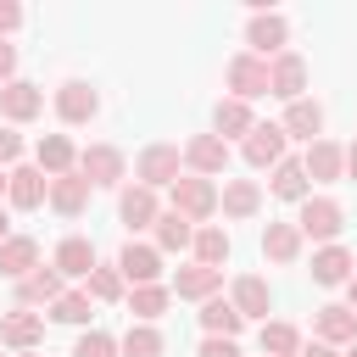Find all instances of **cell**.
I'll list each match as a JSON object with an SVG mask.
<instances>
[{"mask_svg": "<svg viewBox=\"0 0 357 357\" xmlns=\"http://www.w3.org/2000/svg\"><path fill=\"white\" fill-rule=\"evenodd\" d=\"M173 212H178V218H190V223L212 218V212H218V190H212V178H201V173L178 178V184H173Z\"/></svg>", "mask_w": 357, "mask_h": 357, "instance_id": "6da1fadb", "label": "cell"}, {"mask_svg": "<svg viewBox=\"0 0 357 357\" xmlns=\"http://www.w3.org/2000/svg\"><path fill=\"white\" fill-rule=\"evenodd\" d=\"M340 223H346V212H340L329 195H307V201H301V218H296L301 234H312V240H335Z\"/></svg>", "mask_w": 357, "mask_h": 357, "instance_id": "7a4b0ae2", "label": "cell"}, {"mask_svg": "<svg viewBox=\"0 0 357 357\" xmlns=\"http://www.w3.org/2000/svg\"><path fill=\"white\" fill-rule=\"evenodd\" d=\"M223 78H229V89H234V100H251V95H268V61H262V56H234V61L223 67Z\"/></svg>", "mask_w": 357, "mask_h": 357, "instance_id": "3957f363", "label": "cell"}, {"mask_svg": "<svg viewBox=\"0 0 357 357\" xmlns=\"http://www.w3.org/2000/svg\"><path fill=\"white\" fill-rule=\"evenodd\" d=\"M284 139H290V134H284L279 123H257V128L245 134V162H251V167H279V162H284Z\"/></svg>", "mask_w": 357, "mask_h": 357, "instance_id": "277c9868", "label": "cell"}, {"mask_svg": "<svg viewBox=\"0 0 357 357\" xmlns=\"http://www.w3.org/2000/svg\"><path fill=\"white\" fill-rule=\"evenodd\" d=\"M134 173H139L145 190H156V184H178V145H145Z\"/></svg>", "mask_w": 357, "mask_h": 357, "instance_id": "5b68a950", "label": "cell"}, {"mask_svg": "<svg viewBox=\"0 0 357 357\" xmlns=\"http://www.w3.org/2000/svg\"><path fill=\"white\" fill-rule=\"evenodd\" d=\"M301 84H307V61L301 56H273V67H268V95H279V100H301Z\"/></svg>", "mask_w": 357, "mask_h": 357, "instance_id": "8992f818", "label": "cell"}, {"mask_svg": "<svg viewBox=\"0 0 357 357\" xmlns=\"http://www.w3.org/2000/svg\"><path fill=\"white\" fill-rule=\"evenodd\" d=\"M89 190H95V184H89V178H84L78 167H73V173L50 178V206H56L61 218H78V212L89 206Z\"/></svg>", "mask_w": 357, "mask_h": 357, "instance_id": "52a82bcc", "label": "cell"}, {"mask_svg": "<svg viewBox=\"0 0 357 357\" xmlns=\"http://www.w3.org/2000/svg\"><path fill=\"white\" fill-rule=\"evenodd\" d=\"M117 273H123V279H134V290H139V284H156V273H162V251H156V245H134V240H128V245H123V257H117Z\"/></svg>", "mask_w": 357, "mask_h": 357, "instance_id": "ba28073f", "label": "cell"}, {"mask_svg": "<svg viewBox=\"0 0 357 357\" xmlns=\"http://www.w3.org/2000/svg\"><path fill=\"white\" fill-rule=\"evenodd\" d=\"M39 268V240H28V234H11L6 245H0V279H28Z\"/></svg>", "mask_w": 357, "mask_h": 357, "instance_id": "9c48e42d", "label": "cell"}, {"mask_svg": "<svg viewBox=\"0 0 357 357\" xmlns=\"http://www.w3.org/2000/svg\"><path fill=\"white\" fill-rule=\"evenodd\" d=\"M184 162H190L201 178H212V173H223V167H229V145H223L218 134H195V139L184 145Z\"/></svg>", "mask_w": 357, "mask_h": 357, "instance_id": "30bf717a", "label": "cell"}, {"mask_svg": "<svg viewBox=\"0 0 357 357\" xmlns=\"http://www.w3.org/2000/svg\"><path fill=\"white\" fill-rule=\"evenodd\" d=\"M78 173H84L89 184H117V178H123V151H117V145H89V151L78 156Z\"/></svg>", "mask_w": 357, "mask_h": 357, "instance_id": "8fae6325", "label": "cell"}, {"mask_svg": "<svg viewBox=\"0 0 357 357\" xmlns=\"http://www.w3.org/2000/svg\"><path fill=\"white\" fill-rule=\"evenodd\" d=\"M39 335H45V324H39V312H28V307H17V312H6V318H0V346L33 351V346H39Z\"/></svg>", "mask_w": 357, "mask_h": 357, "instance_id": "7c38bea8", "label": "cell"}, {"mask_svg": "<svg viewBox=\"0 0 357 357\" xmlns=\"http://www.w3.org/2000/svg\"><path fill=\"white\" fill-rule=\"evenodd\" d=\"M284 39H290V28H284V17H268V11H257L251 17V28H245V45L257 50V56H284Z\"/></svg>", "mask_w": 357, "mask_h": 357, "instance_id": "4fadbf2b", "label": "cell"}, {"mask_svg": "<svg viewBox=\"0 0 357 357\" xmlns=\"http://www.w3.org/2000/svg\"><path fill=\"white\" fill-rule=\"evenodd\" d=\"M301 167H307V178H324V184H329V178L346 173V151H340L335 139H312L307 156H301Z\"/></svg>", "mask_w": 357, "mask_h": 357, "instance_id": "5bb4252c", "label": "cell"}, {"mask_svg": "<svg viewBox=\"0 0 357 357\" xmlns=\"http://www.w3.org/2000/svg\"><path fill=\"white\" fill-rule=\"evenodd\" d=\"M39 106H45V95H39L33 84H22V78H11V84L0 89V112H6L11 123H28V117H39Z\"/></svg>", "mask_w": 357, "mask_h": 357, "instance_id": "9a60e30c", "label": "cell"}, {"mask_svg": "<svg viewBox=\"0 0 357 357\" xmlns=\"http://www.w3.org/2000/svg\"><path fill=\"white\" fill-rule=\"evenodd\" d=\"M11 206H22V212H33L45 195H50V178L39 173V167H11Z\"/></svg>", "mask_w": 357, "mask_h": 357, "instance_id": "2e32d148", "label": "cell"}, {"mask_svg": "<svg viewBox=\"0 0 357 357\" xmlns=\"http://www.w3.org/2000/svg\"><path fill=\"white\" fill-rule=\"evenodd\" d=\"M95 106H100V100H95V89H89V84H78V78L56 89V112H61L67 123H89V117H95Z\"/></svg>", "mask_w": 357, "mask_h": 357, "instance_id": "e0dca14e", "label": "cell"}, {"mask_svg": "<svg viewBox=\"0 0 357 357\" xmlns=\"http://www.w3.org/2000/svg\"><path fill=\"white\" fill-rule=\"evenodd\" d=\"M218 284H223V268H201V262H195V268H178V273H173V290L190 296V301H212Z\"/></svg>", "mask_w": 357, "mask_h": 357, "instance_id": "ac0fdd59", "label": "cell"}, {"mask_svg": "<svg viewBox=\"0 0 357 357\" xmlns=\"http://www.w3.org/2000/svg\"><path fill=\"white\" fill-rule=\"evenodd\" d=\"M234 307H240V318H268V307H273V290H268V279H257V273L234 279Z\"/></svg>", "mask_w": 357, "mask_h": 357, "instance_id": "d6986e66", "label": "cell"}, {"mask_svg": "<svg viewBox=\"0 0 357 357\" xmlns=\"http://www.w3.org/2000/svg\"><path fill=\"white\" fill-rule=\"evenodd\" d=\"M318 340L324 346H340V340H357V312L351 307H318Z\"/></svg>", "mask_w": 357, "mask_h": 357, "instance_id": "ffe728a7", "label": "cell"}, {"mask_svg": "<svg viewBox=\"0 0 357 357\" xmlns=\"http://www.w3.org/2000/svg\"><path fill=\"white\" fill-rule=\"evenodd\" d=\"M117 212H123V223L128 229H151L162 212H156V195L145 190V184H134V190H123V201H117Z\"/></svg>", "mask_w": 357, "mask_h": 357, "instance_id": "44dd1931", "label": "cell"}, {"mask_svg": "<svg viewBox=\"0 0 357 357\" xmlns=\"http://www.w3.org/2000/svg\"><path fill=\"white\" fill-rule=\"evenodd\" d=\"M262 257L296 262V257H301V229H296V223H268V229H262Z\"/></svg>", "mask_w": 357, "mask_h": 357, "instance_id": "7402d4cb", "label": "cell"}, {"mask_svg": "<svg viewBox=\"0 0 357 357\" xmlns=\"http://www.w3.org/2000/svg\"><path fill=\"white\" fill-rule=\"evenodd\" d=\"M56 273L89 279V273H95V245H89V240H78V234H73V240H61V245H56Z\"/></svg>", "mask_w": 357, "mask_h": 357, "instance_id": "603a6c76", "label": "cell"}, {"mask_svg": "<svg viewBox=\"0 0 357 357\" xmlns=\"http://www.w3.org/2000/svg\"><path fill=\"white\" fill-rule=\"evenodd\" d=\"M73 139L67 134H45L39 139V173H50V178H61V173H73Z\"/></svg>", "mask_w": 357, "mask_h": 357, "instance_id": "cb8c5ba5", "label": "cell"}, {"mask_svg": "<svg viewBox=\"0 0 357 357\" xmlns=\"http://www.w3.org/2000/svg\"><path fill=\"white\" fill-rule=\"evenodd\" d=\"M218 206H223L229 218H251V212L262 206V190H257L251 178H229V184H223V195H218Z\"/></svg>", "mask_w": 357, "mask_h": 357, "instance_id": "d4e9b609", "label": "cell"}, {"mask_svg": "<svg viewBox=\"0 0 357 357\" xmlns=\"http://www.w3.org/2000/svg\"><path fill=\"white\" fill-rule=\"evenodd\" d=\"M312 279H318V284H351V251L324 245V251L312 257Z\"/></svg>", "mask_w": 357, "mask_h": 357, "instance_id": "484cf974", "label": "cell"}, {"mask_svg": "<svg viewBox=\"0 0 357 357\" xmlns=\"http://www.w3.org/2000/svg\"><path fill=\"white\" fill-rule=\"evenodd\" d=\"M17 296H22V307H33V301H50V307H56L67 290H61V273H56V268H33V273L22 279Z\"/></svg>", "mask_w": 357, "mask_h": 357, "instance_id": "4316f807", "label": "cell"}, {"mask_svg": "<svg viewBox=\"0 0 357 357\" xmlns=\"http://www.w3.org/2000/svg\"><path fill=\"white\" fill-rule=\"evenodd\" d=\"M240 324H245V318H240V307H234V301H218V296H212V301L201 307V329H206V335L234 340V335H240Z\"/></svg>", "mask_w": 357, "mask_h": 357, "instance_id": "83f0119b", "label": "cell"}, {"mask_svg": "<svg viewBox=\"0 0 357 357\" xmlns=\"http://www.w3.org/2000/svg\"><path fill=\"white\" fill-rule=\"evenodd\" d=\"M212 123H218V139H223V145H229L234 134H251V128H257V123H251V106H245V100H218Z\"/></svg>", "mask_w": 357, "mask_h": 357, "instance_id": "f1b7e54d", "label": "cell"}, {"mask_svg": "<svg viewBox=\"0 0 357 357\" xmlns=\"http://www.w3.org/2000/svg\"><path fill=\"white\" fill-rule=\"evenodd\" d=\"M279 128L296 134V139H312V134L324 128V106H318V100H290V112H284Z\"/></svg>", "mask_w": 357, "mask_h": 357, "instance_id": "f546056e", "label": "cell"}, {"mask_svg": "<svg viewBox=\"0 0 357 357\" xmlns=\"http://www.w3.org/2000/svg\"><path fill=\"white\" fill-rule=\"evenodd\" d=\"M156 245H162V251H184V245H195V223L178 218V212H162V218H156Z\"/></svg>", "mask_w": 357, "mask_h": 357, "instance_id": "4dcf8cb0", "label": "cell"}, {"mask_svg": "<svg viewBox=\"0 0 357 357\" xmlns=\"http://www.w3.org/2000/svg\"><path fill=\"white\" fill-rule=\"evenodd\" d=\"M273 195H279V201H307V167L284 156V162L273 167Z\"/></svg>", "mask_w": 357, "mask_h": 357, "instance_id": "1f68e13d", "label": "cell"}, {"mask_svg": "<svg viewBox=\"0 0 357 357\" xmlns=\"http://www.w3.org/2000/svg\"><path fill=\"white\" fill-rule=\"evenodd\" d=\"M195 262H201V268L229 262V234H223V229H195Z\"/></svg>", "mask_w": 357, "mask_h": 357, "instance_id": "d6a6232c", "label": "cell"}, {"mask_svg": "<svg viewBox=\"0 0 357 357\" xmlns=\"http://www.w3.org/2000/svg\"><path fill=\"white\" fill-rule=\"evenodd\" d=\"M262 351L268 357H301V335L290 324H262Z\"/></svg>", "mask_w": 357, "mask_h": 357, "instance_id": "836d02e7", "label": "cell"}, {"mask_svg": "<svg viewBox=\"0 0 357 357\" xmlns=\"http://www.w3.org/2000/svg\"><path fill=\"white\" fill-rule=\"evenodd\" d=\"M117 351H123V357H162V335H156L151 324H134V329L123 335Z\"/></svg>", "mask_w": 357, "mask_h": 357, "instance_id": "e575fe53", "label": "cell"}, {"mask_svg": "<svg viewBox=\"0 0 357 357\" xmlns=\"http://www.w3.org/2000/svg\"><path fill=\"white\" fill-rule=\"evenodd\" d=\"M128 307H134V318H139V324H151V318H162V312H167V290H162V284H139Z\"/></svg>", "mask_w": 357, "mask_h": 357, "instance_id": "d590c367", "label": "cell"}, {"mask_svg": "<svg viewBox=\"0 0 357 357\" xmlns=\"http://www.w3.org/2000/svg\"><path fill=\"white\" fill-rule=\"evenodd\" d=\"M89 296H95V301H117V296H123V273H117V268H95V273H89Z\"/></svg>", "mask_w": 357, "mask_h": 357, "instance_id": "8d00e7d4", "label": "cell"}, {"mask_svg": "<svg viewBox=\"0 0 357 357\" xmlns=\"http://www.w3.org/2000/svg\"><path fill=\"white\" fill-rule=\"evenodd\" d=\"M50 318H61V324H89V296H78V290H67L56 307H50Z\"/></svg>", "mask_w": 357, "mask_h": 357, "instance_id": "74e56055", "label": "cell"}, {"mask_svg": "<svg viewBox=\"0 0 357 357\" xmlns=\"http://www.w3.org/2000/svg\"><path fill=\"white\" fill-rule=\"evenodd\" d=\"M73 357H117V340H112L106 329H89V335L73 346Z\"/></svg>", "mask_w": 357, "mask_h": 357, "instance_id": "f35d334b", "label": "cell"}, {"mask_svg": "<svg viewBox=\"0 0 357 357\" xmlns=\"http://www.w3.org/2000/svg\"><path fill=\"white\" fill-rule=\"evenodd\" d=\"M201 357H240V346H234V340H223V335H206Z\"/></svg>", "mask_w": 357, "mask_h": 357, "instance_id": "ab89813d", "label": "cell"}, {"mask_svg": "<svg viewBox=\"0 0 357 357\" xmlns=\"http://www.w3.org/2000/svg\"><path fill=\"white\" fill-rule=\"evenodd\" d=\"M17 22H22V6H11V0H0V39H6V33L17 28Z\"/></svg>", "mask_w": 357, "mask_h": 357, "instance_id": "60d3db41", "label": "cell"}, {"mask_svg": "<svg viewBox=\"0 0 357 357\" xmlns=\"http://www.w3.org/2000/svg\"><path fill=\"white\" fill-rule=\"evenodd\" d=\"M11 73H17V50H11L6 39H0V89L11 84Z\"/></svg>", "mask_w": 357, "mask_h": 357, "instance_id": "b9f144b4", "label": "cell"}, {"mask_svg": "<svg viewBox=\"0 0 357 357\" xmlns=\"http://www.w3.org/2000/svg\"><path fill=\"white\" fill-rule=\"evenodd\" d=\"M17 151H22V139L11 128H0V162H17Z\"/></svg>", "mask_w": 357, "mask_h": 357, "instance_id": "7bdbcfd3", "label": "cell"}, {"mask_svg": "<svg viewBox=\"0 0 357 357\" xmlns=\"http://www.w3.org/2000/svg\"><path fill=\"white\" fill-rule=\"evenodd\" d=\"M301 357H340L335 346H324V340H312V346H301Z\"/></svg>", "mask_w": 357, "mask_h": 357, "instance_id": "ee69618b", "label": "cell"}, {"mask_svg": "<svg viewBox=\"0 0 357 357\" xmlns=\"http://www.w3.org/2000/svg\"><path fill=\"white\" fill-rule=\"evenodd\" d=\"M346 173H351V178H357V145H351V151H346Z\"/></svg>", "mask_w": 357, "mask_h": 357, "instance_id": "f6af8a7d", "label": "cell"}, {"mask_svg": "<svg viewBox=\"0 0 357 357\" xmlns=\"http://www.w3.org/2000/svg\"><path fill=\"white\" fill-rule=\"evenodd\" d=\"M346 296H351V312H357V273H351V284H346Z\"/></svg>", "mask_w": 357, "mask_h": 357, "instance_id": "bcb514c9", "label": "cell"}, {"mask_svg": "<svg viewBox=\"0 0 357 357\" xmlns=\"http://www.w3.org/2000/svg\"><path fill=\"white\" fill-rule=\"evenodd\" d=\"M6 190H11V173H6V167H0V195H6Z\"/></svg>", "mask_w": 357, "mask_h": 357, "instance_id": "7dc6e473", "label": "cell"}, {"mask_svg": "<svg viewBox=\"0 0 357 357\" xmlns=\"http://www.w3.org/2000/svg\"><path fill=\"white\" fill-rule=\"evenodd\" d=\"M6 240H11V234H6V212H0V245H6Z\"/></svg>", "mask_w": 357, "mask_h": 357, "instance_id": "c3c4849f", "label": "cell"}, {"mask_svg": "<svg viewBox=\"0 0 357 357\" xmlns=\"http://www.w3.org/2000/svg\"><path fill=\"white\" fill-rule=\"evenodd\" d=\"M346 357H357V340H351V351H346Z\"/></svg>", "mask_w": 357, "mask_h": 357, "instance_id": "681fc988", "label": "cell"}, {"mask_svg": "<svg viewBox=\"0 0 357 357\" xmlns=\"http://www.w3.org/2000/svg\"><path fill=\"white\" fill-rule=\"evenodd\" d=\"M22 357H33V351H22Z\"/></svg>", "mask_w": 357, "mask_h": 357, "instance_id": "f907efd6", "label": "cell"}]
</instances>
